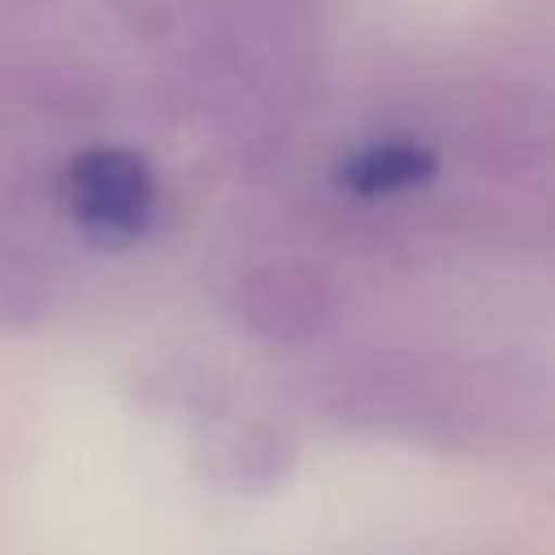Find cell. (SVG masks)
<instances>
[{
	"label": "cell",
	"instance_id": "4",
	"mask_svg": "<svg viewBox=\"0 0 555 555\" xmlns=\"http://www.w3.org/2000/svg\"><path fill=\"white\" fill-rule=\"evenodd\" d=\"M455 108V143L460 152L494 178H520V169L546 160V126L533 104L516 91H473L468 104Z\"/></svg>",
	"mask_w": 555,
	"mask_h": 555
},
{
	"label": "cell",
	"instance_id": "3",
	"mask_svg": "<svg viewBox=\"0 0 555 555\" xmlns=\"http://www.w3.org/2000/svg\"><path fill=\"white\" fill-rule=\"evenodd\" d=\"M56 204L91 243H134L156 217V173L147 156L121 143H91L56 173Z\"/></svg>",
	"mask_w": 555,
	"mask_h": 555
},
{
	"label": "cell",
	"instance_id": "1",
	"mask_svg": "<svg viewBox=\"0 0 555 555\" xmlns=\"http://www.w3.org/2000/svg\"><path fill=\"white\" fill-rule=\"evenodd\" d=\"M321 412L360 434L438 451H516L546 429V377L516 356L369 351L317 386Z\"/></svg>",
	"mask_w": 555,
	"mask_h": 555
},
{
	"label": "cell",
	"instance_id": "2",
	"mask_svg": "<svg viewBox=\"0 0 555 555\" xmlns=\"http://www.w3.org/2000/svg\"><path fill=\"white\" fill-rule=\"evenodd\" d=\"M230 321L269 347H304L325 338L343 312L347 291L338 273L308 256H260L247 260L225 291Z\"/></svg>",
	"mask_w": 555,
	"mask_h": 555
},
{
	"label": "cell",
	"instance_id": "5",
	"mask_svg": "<svg viewBox=\"0 0 555 555\" xmlns=\"http://www.w3.org/2000/svg\"><path fill=\"white\" fill-rule=\"evenodd\" d=\"M438 147L421 134H382L360 143L334 165V186L356 204H377L408 195L438 178Z\"/></svg>",
	"mask_w": 555,
	"mask_h": 555
},
{
	"label": "cell",
	"instance_id": "6",
	"mask_svg": "<svg viewBox=\"0 0 555 555\" xmlns=\"http://www.w3.org/2000/svg\"><path fill=\"white\" fill-rule=\"evenodd\" d=\"M61 299L48 251L13 230H0V330H35Z\"/></svg>",
	"mask_w": 555,
	"mask_h": 555
}]
</instances>
